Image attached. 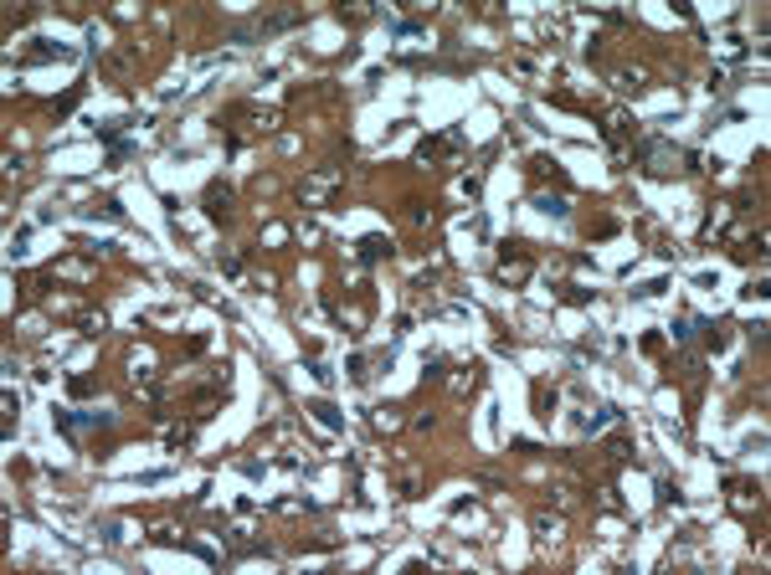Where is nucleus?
<instances>
[{"mask_svg":"<svg viewBox=\"0 0 771 575\" xmlns=\"http://www.w3.org/2000/svg\"><path fill=\"white\" fill-rule=\"evenodd\" d=\"M227 201H232V190H227V185H206V211H211V216H222Z\"/></svg>","mask_w":771,"mask_h":575,"instance_id":"obj_4","label":"nucleus"},{"mask_svg":"<svg viewBox=\"0 0 771 575\" xmlns=\"http://www.w3.org/2000/svg\"><path fill=\"white\" fill-rule=\"evenodd\" d=\"M308 411H314V416H319L324 427H340V416H335V406H329V401H314V406H308Z\"/></svg>","mask_w":771,"mask_h":575,"instance_id":"obj_7","label":"nucleus"},{"mask_svg":"<svg viewBox=\"0 0 771 575\" xmlns=\"http://www.w3.org/2000/svg\"><path fill=\"white\" fill-rule=\"evenodd\" d=\"M607 139H612V144L627 139V114H607Z\"/></svg>","mask_w":771,"mask_h":575,"instance_id":"obj_5","label":"nucleus"},{"mask_svg":"<svg viewBox=\"0 0 771 575\" xmlns=\"http://www.w3.org/2000/svg\"><path fill=\"white\" fill-rule=\"evenodd\" d=\"M535 206H540L545 216H566V195H540Z\"/></svg>","mask_w":771,"mask_h":575,"instance_id":"obj_6","label":"nucleus"},{"mask_svg":"<svg viewBox=\"0 0 771 575\" xmlns=\"http://www.w3.org/2000/svg\"><path fill=\"white\" fill-rule=\"evenodd\" d=\"M669 160H674V144L669 139H643L637 144V165L648 175H669Z\"/></svg>","mask_w":771,"mask_h":575,"instance_id":"obj_1","label":"nucleus"},{"mask_svg":"<svg viewBox=\"0 0 771 575\" xmlns=\"http://www.w3.org/2000/svg\"><path fill=\"white\" fill-rule=\"evenodd\" d=\"M499 273H504V278H514V283H524V278H530V252H524V241H509V247H504Z\"/></svg>","mask_w":771,"mask_h":575,"instance_id":"obj_2","label":"nucleus"},{"mask_svg":"<svg viewBox=\"0 0 771 575\" xmlns=\"http://www.w3.org/2000/svg\"><path fill=\"white\" fill-rule=\"evenodd\" d=\"M355 257L365 262V268H370V262H381V257H391V241H386V236H365L360 247H355Z\"/></svg>","mask_w":771,"mask_h":575,"instance_id":"obj_3","label":"nucleus"}]
</instances>
